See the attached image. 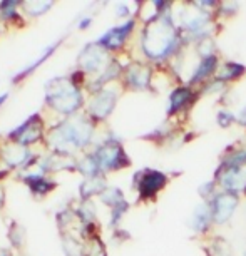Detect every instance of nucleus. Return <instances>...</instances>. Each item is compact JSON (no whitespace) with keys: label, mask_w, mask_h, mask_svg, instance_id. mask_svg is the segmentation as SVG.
I'll return each instance as SVG.
<instances>
[{"label":"nucleus","mask_w":246,"mask_h":256,"mask_svg":"<svg viewBox=\"0 0 246 256\" xmlns=\"http://www.w3.org/2000/svg\"><path fill=\"white\" fill-rule=\"evenodd\" d=\"M84 104L80 88L70 77H56L46 84V106L57 114L76 116Z\"/></svg>","instance_id":"nucleus-1"},{"label":"nucleus","mask_w":246,"mask_h":256,"mask_svg":"<svg viewBox=\"0 0 246 256\" xmlns=\"http://www.w3.org/2000/svg\"><path fill=\"white\" fill-rule=\"evenodd\" d=\"M174 30L171 27V22L161 20L149 24L146 32L142 36V49L144 52L152 57V59H159L170 54L171 49H174Z\"/></svg>","instance_id":"nucleus-2"},{"label":"nucleus","mask_w":246,"mask_h":256,"mask_svg":"<svg viewBox=\"0 0 246 256\" xmlns=\"http://www.w3.org/2000/svg\"><path fill=\"white\" fill-rule=\"evenodd\" d=\"M46 134L47 132H46L44 119L40 118V114H34L26 122H22L18 128L14 129L7 136V139L12 142L20 144V146L30 148L34 144L46 141Z\"/></svg>","instance_id":"nucleus-3"},{"label":"nucleus","mask_w":246,"mask_h":256,"mask_svg":"<svg viewBox=\"0 0 246 256\" xmlns=\"http://www.w3.org/2000/svg\"><path fill=\"white\" fill-rule=\"evenodd\" d=\"M92 154H94V158L98 159L100 172L118 171V169L129 166V159L126 156V152L120 148V144L116 141L104 142L102 146H99Z\"/></svg>","instance_id":"nucleus-4"},{"label":"nucleus","mask_w":246,"mask_h":256,"mask_svg":"<svg viewBox=\"0 0 246 256\" xmlns=\"http://www.w3.org/2000/svg\"><path fill=\"white\" fill-rule=\"evenodd\" d=\"M108 66V50L99 42L88 44L77 56V69L84 74H96L99 70H104Z\"/></svg>","instance_id":"nucleus-5"},{"label":"nucleus","mask_w":246,"mask_h":256,"mask_svg":"<svg viewBox=\"0 0 246 256\" xmlns=\"http://www.w3.org/2000/svg\"><path fill=\"white\" fill-rule=\"evenodd\" d=\"M116 100H118V94L114 90L109 89L99 90V92L92 94V98L88 102V116L94 122L108 119L109 114L112 112Z\"/></svg>","instance_id":"nucleus-6"},{"label":"nucleus","mask_w":246,"mask_h":256,"mask_svg":"<svg viewBox=\"0 0 246 256\" xmlns=\"http://www.w3.org/2000/svg\"><path fill=\"white\" fill-rule=\"evenodd\" d=\"M36 158L30 152V149L26 146H20L17 142L8 141L6 144L0 146V159L2 162H6L8 168L16 169V168H26L32 159Z\"/></svg>","instance_id":"nucleus-7"},{"label":"nucleus","mask_w":246,"mask_h":256,"mask_svg":"<svg viewBox=\"0 0 246 256\" xmlns=\"http://www.w3.org/2000/svg\"><path fill=\"white\" fill-rule=\"evenodd\" d=\"M132 28H134V20H129L126 24H122V26H118V27L108 30L98 42L106 50H118L124 46V42L128 40V37H129V34L132 32Z\"/></svg>","instance_id":"nucleus-8"},{"label":"nucleus","mask_w":246,"mask_h":256,"mask_svg":"<svg viewBox=\"0 0 246 256\" xmlns=\"http://www.w3.org/2000/svg\"><path fill=\"white\" fill-rule=\"evenodd\" d=\"M136 188L139 190L141 198H154L156 192L166 184V176L159 171H144L139 176H136Z\"/></svg>","instance_id":"nucleus-9"},{"label":"nucleus","mask_w":246,"mask_h":256,"mask_svg":"<svg viewBox=\"0 0 246 256\" xmlns=\"http://www.w3.org/2000/svg\"><path fill=\"white\" fill-rule=\"evenodd\" d=\"M20 180L26 182L28 186V190L32 191V194L36 198H44L49 194L50 191L56 190V182L50 180V178H47L46 174H20L18 176Z\"/></svg>","instance_id":"nucleus-10"},{"label":"nucleus","mask_w":246,"mask_h":256,"mask_svg":"<svg viewBox=\"0 0 246 256\" xmlns=\"http://www.w3.org/2000/svg\"><path fill=\"white\" fill-rule=\"evenodd\" d=\"M106 190H108V186H106V180H104L102 174L94 176V178H88V180H84V182H82L80 188H79L80 201H89L90 198L96 196V194L100 196Z\"/></svg>","instance_id":"nucleus-11"},{"label":"nucleus","mask_w":246,"mask_h":256,"mask_svg":"<svg viewBox=\"0 0 246 256\" xmlns=\"http://www.w3.org/2000/svg\"><path fill=\"white\" fill-rule=\"evenodd\" d=\"M151 79V70L141 64H134L126 70V82L132 89H144Z\"/></svg>","instance_id":"nucleus-12"},{"label":"nucleus","mask_w":246,"mask_h":256,"mask_svg":"<svg viewBox=\"0 0 246 256\" xmlns=\"http://www.w3.org/2000/svg\"><path fill=\"white\" fill-rule=\"evenodd\" d=\"M60 42H62V38H59V40H57V42H54V44H52V46H49L44 52H42L40 56L37 57L36 60L32 62L30 66H27L26 69H22L20 72H18V74H17L16 77H14V84H18V82H22L24 79H27L28 76H32L34 72H36V70L38 69V67H40V64H44V62H46L47 59H49V57H50V56L54 54V52L57 50V47L60 46Z\"/></svg>","instance_id":"nucleus-13"},{"label":"nucleus","mask_w":246,"mask_h":256,"mask_svg":"<svg viewBox=\"0 0 246 256\" xmlns=\"http://www.w3.org/2000/svg\"><path fill=\"white\" fill-rule=\"evenodd\" d=\"M22 2H0V18H2L6 24H18V27H22L24 18L20 17V14L17 12V7H20Z\"/></svg>","instance_id":"nucleus-14"},{"label":"nucleus","mask_w":246,"mask_h":256,"mask_svg":"<svg viewBox=\"0 0 246 256\" xmlns=\"http://www.w3.org/2000/svg\"><path fill=\"white\" fill-rule=\"evenodd\" d=\"M236 206V198L231 194H221L216 198V220L218 221H226L231 216Z\"/></svg>","instance_id":"nucleus-15"},{"label":"nucleus","mask_w":246,"mask_h":256,"mask_svg":"<svg viewBox=\"0 0 246 256\" xmlns=\"http://www.w3.org/2000/svg\"><path fill=\"white\" fill-rule=\"evenodd\" d=\"M76 171H79L82 176H86V180H88V178H94V176L100 174V168L98 164V159L94 158V154H88V156L77 159Z\"/></svg>","instance_id":"nucleus-16"},{"label":"nucleus","mask_w":246,"mask_h":256,"mask_svg":"<svg viewBox=\"0 0 246 256\" xmlns=\"http://www.w3.org/2000/svg\"><path fill=\"white\" fill-rule=\"evenodd\" d=\"M62 250H64L66 256H84L86 246L76 236L64 233L62 234Z\"/></svg>","instance_id":"nucleus-17"},{"label":"nucleus","mask_w":246,"mask_h":256,"mask_svg":"<svg viewBox=\"0 0 246 256\" xmlns=\"http://www.w3.org/2000/svg\"><path fill=\"white\" fill-rule=\"evenodd\" d=\"M76 216L80 220V223L84 226L96 224V208L92 201H80L79 208L76 210Z\"/></svg>","instance_id":"nucleus-18"},{"label":"nucleus","mask_w":246,"mask_h":256,"mask_svg":"<svg viewBox=\"0 0 246 256\" xmlns=\"http://www.w3.org/2000/svg\"><path fill=\"white\" fill-rule=\"evenodd\" d=\"M54 7V2H40V0H34V2H22V10H26L27 16L30 17H40L46 12H49Z\"/></svg>","instance_id":"nucleus-19"},{"label":"nucleus","mask_w":246,"mask_h":256,"mask_svg":"<svg viewBox=\"0 0 246 256\" xmlns=\"http://www.w3.org/2000/svg\"><path fill=\"white\" fill-rule=\"evenodd\" d=\"M8 241L14 250H22L26 246V230L18 223H12L8 226Z\"/></svg>","instance_id":"nucleus-20"},{"label":"nucleus","mask_w":246,"mask_h":256,"mask_svg":"<svg viewBox=\"0 0 246 256\" xmlns=\"http://www.w3.org/2000/svg\"><path fill=\"white\" fill-rule=\"evenodd\" d=\"M100 200H102L104 204H108L114 210V208H118L120 204H124V196H122V192H120L118 188H108L102 194H100Z\"/></svg>","instance_id":"nucleus-21"},{"label":"nucleus","mask_w":246,"mask_h":256,"mask_svg":"<svg viewBox=\"0 0 246 256\" xmlns=\"http://www.w3.org/2000/svg\"><path fill=\"white\" fill-rule=\"evenodd\" d=\"M214 67H216V59H214V57L213 56L204 57V60L201 62L200 69H198V72L194 74V80H202L204 77H208L211 72L214 70Z\"/></svg>","instance_id":"nucleus-22"},{"label":"nucleus","mask_w":246,"mask_h":256,"mask_svg":"<svg viewBox=\"0 0 246 256\" xmlns=\"http://www.w3.org/2000/svg\"><path fill=\"white\" fill-rule=\"evenodd\" d=\"M191 98V92L188 89H178L174 90V94L171 96V112H174V110L181 109L182 106H184L188 100Z\"/></svg>","instance_id":"nucleus-23"},{"label":"nucleus","mask_w":246,"mask_h":256,"mask_svg":"<svg viewBox=\"0 0 246 256\" xmlns=\"http://www.w3.org/2000/svg\"><path fill=\"white\" fill-rule=\"evenodd\" d=\"M84 256H106V248H104L102 241H100L98 236L89 238V243L86 246Z\"/></svg>","instance_id":"nucleus-24"},{"label":"nucleus","mask_w":246,"mask_h":256,"mask_svg":"<svg viewBox=\"0 0 246 256\" xmlns=\"http://www.w3.org/2000/svg\"><path fill=\"white\" fill-rule=\"evenodd\" d=\"M243 74V67H240L238 64H226L224 70L220 74V80H228V79H234Z\"/></svg>","instance_id":"nucleus-25"},{"label":"nucleus","mask_w":246,"mask_h":256,"mask_svg":"<svg viewBox=\"0 0 246 256\" xmlns=\"http://www.w3.org/2000/svg\"><path fill=\"white\" fill-rule=\"evenodd\" d=\"M208 216H210V211L206 206H200L194 214V221H198L194 228H206V224H208Z\"/></svg>","instance_id":"nucleus-26"},{"label":"nucleus","mask_w":246,"mask_h":256,"mask_svg":"<svg viewBox=\"0 0 246 256\" xmlns=\"http://www.w3.org/2000/svg\"><path fill=\"white\" fill-rule=\"evenodd\" d=\"M90 24H92V17H86V18H82V20L79 22V28L80 30H84V28H88Z\"/></svg>","instance_id":"nucleus-27"},{"label":"nucleus","mask_w":246,"mask_h":256,"mask_svg":"<svg viewBox=\"0 0 246 256\" xmlns=\"http://www.w3.org/2000/svg\"><path fill=\"white\" fill-rule=\"evenodd\" d=\"M4 204H6V190H4V186L0 184V210L4 208Z\"/></svg>","instance_id":"nucleus-28"},{"label":"nucleus","mask_w":246,"mask_h":256,"mask_svg":"<svg viewBox=\"0 0 246 256\" xmlns=\"http://www.w3.org/2000/svg\"><path fill=\"white\" fill-rule=\"evenodd\" d=\"M7 99H8V92H6V94H2V96H0V106H2L4 102H6Z\"/></svg>","instance_id":"nucleus-29"},{"label":"nucleus","mask_w":246,"mask_h":256,"mask_svg":"<svg viewBox=\"0 0 246 256\" xmlns=\"http://www.w3.org/2000/svg\"><path fill=\"white\" fill-rule=\"evenodd\" d=\"M0 256H12L8 251H0Z\"/></svg>","instance_id":"nucleus-30"}]
</instances>
